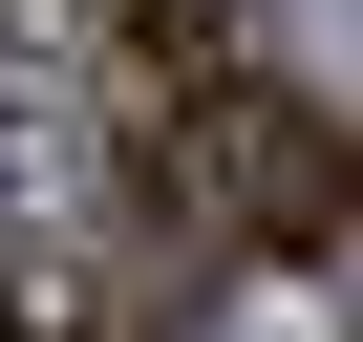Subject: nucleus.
Instances as JSON below:
<instances>
[{"mask_svg":"<svg viewBox=\"0 0 363 342\" xmlns=\"http://www.w3.org/2000/svg\"><path fill=\"white\" fill-rule=\"evenodd\" d=\"M171 171H193V214H214L235 257H278V278L342 257V128H320L299 86H214L193 128H171Z\"/></svg>","mask_w":363,"mask_h":342,"instance_id":"1","label":"nucleus"},{"mask_svg":"<svg viewBox=\"0 0 363 342\" xmlns=\"http://www.w3.org/2000/svg\"><path fill=\"white\" fill-rule=\"evenodd\" d=\"M107 65H128V128L171 150V128H193L214 86H257V0H107V22H86Z\"/></svg>","mask_w":363,"mask_h":342,"instance_id":"2","label":"nucleus"},{"mask_svg":"<svg viewBox=\"0 0 363 342\" xmlns=\"http://www.w3.org/2000/svg\"><path fill=\"white\" fill-rule=\"evenodd\" d=\"M0 342H107V299H86V257H43L22 299H0Z\"/></svg>","mask_w":363,"mask_h":342,"instance_id":"3","label":"nucleus"},{"mask_svg":"<svg viewBox=\"0 0 363 342\" xmlns=\"http://www.w3.org/2000/svg\"><path fill=\"white\" fill-rule=\"evenodd\" d=\"M86 22H107V0H0V65H65Z\"/></svg>","mask_w":363,"mask_h":342,"instance_id":"4","label":"nucleus"}]
</instances>
